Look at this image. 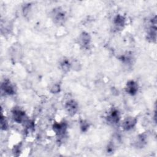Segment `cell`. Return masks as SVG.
<instances>
[{
  "instance_id": "obj_1",
  "label": "cell",
  "mask_w": 157,
  "mask_h": 157,
  "mask_svg": "<svg viewBox=\"0 0 157 157\" xmlns=\"http://www.w3.org/2000/svg\"><path fill=\"white\" fill-rule=\"evenodd\" d=\"M147 39L150 41L155 42L156 37V17L151 18L148 21L147 29Z\"/></svg>"
},
{
  "instance_id": "obj_2",
  "label": "cell",
  "mask_w": 157,
  "mask_h": 157,
  "mask_svg": "<svg viewBox=\"0 0 157 157\" xmlns=\"http://www.w3.org/2000/svg\"><path fill=\"white\" fill-rule=\"evenodd\" d=\"M53 129L58 137L62 138L66 132L67 124L65 122L55 123L53 126Z\"/></svg>"
},
{
  "instance_id": "obj_3",
  "label": "cell",
  "mask_w": 157,
  "mask_h": 157,
  "mask_svg": "<svg viewBox=\"0 0 157 157\" xmlns=\"http://www.w3.org/2000/svg\"><path fill=\"white\" fill-rule=\"evenodd\" d=\"M1 90L5 94L7 95H12L15 93L14 86L8 79H6L2 82Z\"/></svg>"
},
{
  "instance_id": "obj_4",
  "label": "cell",
  "mask_w": 157,
  "mask_h": 157,
  "mask_svg": "<svg viewBox=\"0 0 157 157\" xmlns=\"http://www.w3.org/2000/svg\"><path fill=\"white\" fill-rule=\"evenodd\" d=\"M120 113L116 109H111L108 113L106 119L109 123L111 124H116L120 120Z\"/></svg>"
},
{
  "instance_id": "obj_5",
  "label": "cell",
  "mask_w": 157,
  "mask_h": 157,
  "mask_svg": "<svg viewBox=\"0 0 157 157\" xmlns=\"http://www.w3.org/2000/svg\"><path fill=\"white\" fill-rule=\"evenodd\" d=\"M52 15L54 21L58 24H61L63 23L64 20H65V13L62 9L59 7L53 9Z\"/></svg>"
},
{
  "instance_id": "obj_6",
  "label": "cell",
  "mask_w": 157,
  "mask_h": 157,
  "mask_svg": "<svg viewBox=\"0 0 157 157\" xmlns=\"http://www.w3.org/2000/svg\"><path fill=\"white\" fill-rule=\"evenodd\" d=\"M65 109L69 115L73 116L78 110V104L73 99L69 100L65 104Z\"/></svg>"
},
{
  "instance_id": "obj_7",
  "label": "cell",
  "mask_w": 157,
  "mask_h": 157,
  "mask_svg": "<svg viewBox=\"0 0 157 157\" xmlns=\"http://www.w3.org/2000/svg\"><path fill=\"white\" fill-rule=\"evenodd\" d=\"M137 123V119L132 117L126 118L122 122V128L125 131H129L134 128Z\"/></svg>"
},
{
  "instance_id": "obj_8",
  "label": "cell",
  "mask_w": 157,
  "mask_h": 157,
  "mask_svg": "<svg viewBox=\"0 0 157 157\" xmlns=\"http://www.w3.org/2000/svg\"><path fill=\"white\" fill-rule=\"evenodd\" d=\"M12 117L13 120L17 123H21L24 122L26 118L25 112L19 109H13L12 111Z\"/></svg>"
},
{
  "instance_id": "obj_9",
  "label": "cell",
  "mask_w": 157,
  "mask_h": 157,
  "mask_svg": "<svg viewBox=\"0 0 157 157\" xmlns=\"http://www.w3.org/2000/svg\"><path fill=\"white\" fill-rule=\"evenodd\" d=\"M138 89H139L138 84L135 81L129 80L127 82L125 90L128 94L131 96H134L137 93Z\"/></svg>"
},
{
  "instance_id": "obj_10",
  "label": "cell",
  "mask_w": 157,
  "mask_h": 157,
  "mask_svg": "<svg viewBox=\"0 0 157 157\" xmlns=\"http://www.w3.org/2000/svg\"><path fill=\"white\" fill-rule=\"evenodd\" d=\"M80 45L83 48H87L91 42V37L90 34L86 32H82L78 37Z\"/></svg>"
},
{
  "instance_id": "obj_11",
  "label": "cell",
  "mask_w": 157,
  "mask_h": 157,
  "mask_svg": "<svg viewBox=\"0 0 157 157\" xmlns=\"http://www.w3.org/2000/svg\"><path fill=\"white\" fill-rule=\"evenodd\" d=\"M113 24L117 29H121L125 24V18L123 15H117L113 18Z\"/></svg>"
},
{
  "instance_id": "obj_12",
  "label": "cell",
  "mask_w": 157,
  "mask_h": 157,
  "mask_svg": "<svg viewBox=\"0 0 157 157\" xmlns=\"http://www.w3.org/2000/svg\"><path fill=\"white\" fill-rule=\"evenodd\" d=\"M60 67L61 68V69L64 71V72H67L69 70L71 64L70 63L69 61L67 59H63L61 61H60Z\"/></svg>"
},
{
  "instance_id": "obj_13",
  "label": "cell",
  "mask_w": 157,
  "mask_h": 157,
  "mask_svg": "<svg viewBox=\"0 0 157 157\" xmlns=\"http://www.w3.org/2000/svg\"><path fill=\"white\" fill-rule=\"evenodd\" d=\"M1 129L3 130L7 129L8 127L7 121L5 118V117L3 116L2 113H1Z\"/></svg>"
},
{
  "instance_id": "obj_14",
  "label": "cell",
  "mask_w": 157,
  "mask_h": 157,
  "mask_svg": "<svg viewBox=\"0 0 157 157\" xmlns=\"http://www.w3.org/2000/svg\"><path fill=\"white\" fill-rule=\"evenodd\" d=\"M60 90V87L59 85L58 84H55L53 85V86L51 88V92L53 93H57Z\"/></svg>"
},
{
  "instance_id": "obj_15",
  "label": "cell",
  "mask_w": 157,
  "mask_h": 157,
  "mask_svg": "<svg viewBox=\"0 0 157 157\" xmlns=\"http://www.w3.org/2000/svg\"><path fill=\"white\" fill-rule=\"evenodd\" d=\"M88 126H89L87 122H86L85 121H83H83L81 122L80 127H81V128L82 129L83 131H86V129H88Z\"/></svg>"
}]
</instances>
